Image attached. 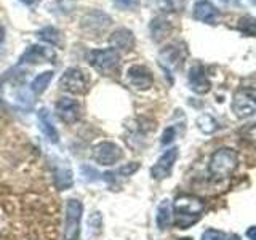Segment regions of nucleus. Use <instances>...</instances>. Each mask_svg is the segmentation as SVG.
<instances>
[{
  "label": "nucleus",
  "instance_id": "obj_1",
  "mask_svg": "<svg viewBox=\"0 0 256 240\" xmlns=\"http://www.w3.org/2000/svg\"><path fill=\"white\" fill-rule=\"evenodd\" d=\"M173 210L176 214V226L180 229H188L200 220L205 210V202L196 196L181 194L174 198Z\"/></svg>",
  "mask_w": 256,
  "mask_h": 240
},
{
  "label": "nucleus",
  "instance_id": "obj_2",
  "mask_svg": "<svg viewBox=\"0 0 256 240\" xmlns=\"http://www.w3.org/2000/svg\"><path fill=\"white\" fill-rule=\"evenodd\" d=\"M237 165H238L237 152L230 148H221L212 154L210 164H208V172H210V176L214 181H222L228 180L236 172Z\"/></svg>",
  "mask_w": 256,
  "mask_h": 240
},
{
  "label": "nucleus",
  "instance_id": "obj_3",
  "mask_svg": "<svg viewBox=\"0 0 256 240\" xmlns=\"http://www.w3.org/2000/svg\"><path fill=\"white\" fill-rule=\"evenodd\" d=\"M60 86L72 94H85L90 88V77L80 68H69L60 78Z\"/></svg>",
  "mask_w": 256,
  "mask_h": 240
},
{
  "label": "nucleus",
  "instance_id": "obj_4",
  "mask_svg": "<svg viewBox=\"0 0 256 240\" xmlns=\"http://www.w3.org/2000/svg\"><path fill=\"white\" fill-rule=\"evenodd\" d=\"M82 213V202L78 198H69L66 204V216H64V238L66 240H78Z\"/></svg>",
  "mask_w": 256,
  "mask_h": 240
},
{
  "label": "nucleus",
  "instance_id": "obj_5",
  "mask_svg": "<svg viewBox=\"0 0 256 240\" xmlns=\"http://www.w3.org/2000/svg\"><path fill=\"white\" fill-rule=\"evenodd\" d=\"M88 62L101 72V74H112L120 64V54L114 48H104V50H92L88 53Z\"/></svg>",
  "mask_w": 256,
  "mask_h": 240
},
{
  "label": "nucleus",
  "instance_id": "obj_6",
  "mask_svg": "<svg viewBox=\"0 0 256 240\" xmlns=\"http://www.w3.org/2000/svg\"><path fill=\"white\" fill-rule=\"evenodd\" d=\"M232 110L236 112L238 118H248L256 112V101H254V88L244 86L234 93L232 98Z\"/></svg>",
  "mask_w": 256,
  "mask_h": 240
},
{
  "label": "nucleus",
  "instance_id": "obj_7",
  "mask_svg": "<svg viewBox=\"0 0 256 240\" xmlns=\"http://www.w3.org/2000/svg\"><path fill=\"white\" fill-rule=\"evenodd\" d=\"M124 157V150L120 149L117 144L114 142H109V141H104L100 142L98 146L93 149V158L96 164L100 165H116L117 162H120Z\"/></svg>",
  "mask_w": 256,
  "mask_h": 240
},
{
  "label": "nucleus",
  "instance_id": "obj_8",
  "mask_svg": "<svg viewBox=\"0 0 256 240\" xmlns=\"http://www.w3.org/2000/svg\"><path fill=\"white\" fill-rule=\"evenodd\" d=\"M178 148H172V149H166L162 156L158 157V160L154 164V166L150 168V176L157 181H162L165 178H168L173 170V166L178 160Z\"/></svg>",
  "mask_w": 256,
  "mask_h": 240
},
{
  "label": "nucleus",
  "instance_id": "obj_9",
  "mask_svg": "<svg viewBox=\"0 0 256 240\" xmlns=\"http://www.w3.org/2000/svg\"><path fill=\"white\" fill-rule=\"evenodd\" d=\"M54 109H56V116L60 117L61 122L68 124V125L76 124L80 118V116H82V108H80V104L76 100L68 98V96L60 98L58 102H56Z\"/></svg>",
  "mask_w": 256,
  "mask_h": 240
},
{
  "label": "nucleus",
  "instance_id": "obj_10",
  "mask_svg": "<svg viewBox=\"0 0 256 240\" xmlns=\"http://www.w3.org/2000/svg\"><path fill=\"white\" fill-rule=\"evenodd\" d=\"M126 82L136 90H149L154 85V77H152L150 70L146 66L134 64L126 70Z\"/></svg>",
  "mask_w": 256,
  "mask_h": 240
},
{
  "label": "nucleus",
  "instance_id": "obj_11",
  "mask_svg": "<svg viewBox=\"0 0 256 240\" xmlns=\"http://www.w3.org/2000/svg\"><path fill=\"white\" fill-rule=\"evenodd\" d=\"M54 60V52L52 48H46L44 45H30L29 48H26V52L21 54L20 58V66L21 64H36V62H45V61H52Z\"/></svg>",
  "mask_w": 256,
  "mask_h": 240
},
{
  "label": "nucleus",
  "instance_id": "obj_12",
  "mask_svg": "<svg viewBox=\"0 0 256 240\" xmlns=\"http://www.w3.org/2000/svg\"><path fill=\"white\" fill-rule=\"evenodd\" d=\"M53 180L56 188L60 190H66L72 186L74 182V178H72V170L70 166L68 165L66 160H60V158H54V164H53Z\"/></svg>",
  "mask_w": 256,
  "mask_h": 240
},
{
  "label": "nucleus",
  "instance_id": "obj_13",
  "mask_svg": "<svg viewBox=\"0 0 256 240\" xmlns=\"http://www.w3.org/2000/svg\"><path fill=\"white\" fill-rule=\"evenodd\" d=\"M189 86L192 92L198 94H205L210 92V78L206 77V72L202 66H194L189 70Z\"/></svg>",
  "mask_w": 256,
  "mask_h": 240
},
{
  "label": "nucleus",
  "instance_id": "obj_14",
  "mask_svg": "<svg viewBox=\"0 0 256 240\" xmlns=\"http://www.w3.org/2000/svg\"><path fill=\"white\" fill-rule=\"evenodd\" d=\"M109 44L114 50H124V52H130L134 46V36L130 29L120 28L114 30L109 37Z\"/></svg>",
  "mask_w": 256,
  "mask_h": 240
},
{
  "label": "nucleus",
  "instance_id": "obj_15",
  "mask_svg": "<svg viewBox=\"0 0 256 240\" xmlns=\"http://www.w3.org/2000/svg\"><path fill=\"white\" fill-rule=\"evenodd\" d=\"M184 56H186V50L180 46V44H174V45H168L165 50H162L160 53V64L166 68H176V66H181Z\"/></svg>",
  "mask_w": 256,
  "mask_h": 240
},
{
  "label": "nucleus",
  "instance_id": "obj_16",
  "mask_svg": "<svg viewBox=\"0 0 256 240\" xmlns=\"http://www.w3.org/2000/svg\"><path fill=\"white\" fill-rule=\"evenodd\" d=\"M37 120H38V126H40V130H42V133L45 134V138L56 144L60 141V133L58 130H56V126L53 124V120H52V116H50V112H48V109H40L38 110V114H37Z\"/></svg>",
  "mask_w": 256,
  "mask_h": 240
},
{
  "label": "nucleus",
  "instance_id": "obj_17",
  "mask_svg": "<svg viewBox=\"0 0 256 240\" xmlns=\"http://www.w3.org/2000/svg\"><path fill=\"white\" fill-rule=\"evenodd\" d=\"M218 8H216L212 2L208 0H198V2L194 5V18L197 21H202V22H208V24H213L218 18Z\"/></svg>",
  "mask_w": 256,
  "mask_h": 240
},
{
  "label": "nucleus",
  "instance_id": "obj_18",
  "mask_svg": "<svg viewBox=\"0 0 256 240\" xmlns=\"http://www.w3.org/2000/svg\"><path fill=\"white\" fill-rule=\"evenodd\" d=\"M109 24H110V18L106 13H101V12H92L82 20V28L88 32H94V29L98 32L104 30Z\"/></svg>",
  "mask_w": 256,
  "mask_h": 240
},
{
  "label": "nucleus",
  "instance_id": "obj_19",
  "mask_svg": "<svg viewBox=\"0 0 256 240\" xmlns=\"http://www.w3.org/2000/svg\"><path fill=\"white\" fill-rule=\"evenodd\" d=\"M138 168H140L138 162H132V164H128V165H124V166L117 168V170H114V172L104 173L102 180L108 181L109 184H117L118 181H125V180L130 178L133 173L138 172Z\"/></svg>",
  "mask_w": 256,
  "mask_h": 240
},
{
  "label": "nucleus",
  "instance_id": "obj_20",
  "mask_svg": "<svg viewBox=\"0 0 256 240\" xmlns=\"http://www.w3.org/2000/svg\"><path fill=\"white\" fill-rule=\"evenodd\" d=\"M172 221H173V213H172V205H170V200H162L157 208V216H156V222H157V228L160 230H165L172 226Z\"/></svg>",
  "mask_w": 256,
  "mask_h": 240
},
{
  "label": "nucleus",
  "instance_id": "obj_21",
  "mask_svg": "<svg viewBox=\"0 0 256 240\" xmlns=\"http://www.w3.org/2000/svg\"><path fill=\"white\" fill-rule=\"evenodd\" d=\"M37 37H38L40 40H44V42L53 45V46H62V44H64L61 32H60L58 29H56V28H52V26L40 29V30L37 32Z\"/></svg>",
  "mask_w": 256,
  "mask_h": 240
},
{
  "label": "nucleus",
  "instance_id": "obj_22",
  "mask_svg": "<svg viewBox=\"0 0 256 240\" xmlns=\"http://www.w3.org/2000/svg\"><path fill=\"white\" fill-rule=\"evenodd\" d=\"M172 30V24L170 21H166L164 18H156L152 20L150 22V34H152V38L158 42V40H162L168 32Z\"/></svg>",
  "mask_w": 256,
  "mask_h": 240
},
{
  "label": "nucleus",
  "instance_id": "obj_23",
  "mask_svg": "<svg viewBox=\"0 0 256 240\" xmlns=\"http://www.w3.org/2000/svg\"><path fill=\"white\" fill-rule=\"evenodd\" d=\"M52 80H53V70H45V72L38 74L34 80H32L30 90L34 92L36 94H42L48 88V85H50Z\"/></svg>",
  "mask_w": 256,
  "mask_h": 240
},
{
  "label": "nucleus",
  "instance_id": "obj_24",
  "mask_svg": "<svg viewBox=\"0 0 256 240\" xmlns=\"http://www.w3.org/2000/svg\"><path fill=\"white\" fill-rule=\"evenodd\" d=\"M156 8L164 13H176L184 8V0H156Z\"/></svg>",
  "mask_w": 256,
  "mask_h": 240
},
{
  "label": "nucleus",
  "instance_id": "obj_25",
  "mask_svg": "<svg viewBox=\"0 0 256 240\" xmlns=\"http://www.w3.org/2000/svg\"><path fill=\"white\" fill-rule=\"evenodd\" d=\"M197 126H198L200 132L210 134V133H214L216 130H218V122H216L210 114H204L197 118Z\"/></svg>",
  "mask_w": 256,
  "mask_h": 240
},
{
  "label": "nucleus",
  "instance_id": "obj_26",
  "mask_svg": "<svg viewBox=\"0 0 256 240\" xmlns=\"http://www.w3.org/2000/svg\"><path fill=\"white\" fill-rule=\"evenodd\" d=\"M238 29L244 32V34L253 37L254 36V18L252 16H245L238 21Z\"/></svg>",
  "mask_w": 256,
  "mask_h": 240
},
{
  "label": "nucleus",
  "instance_id": "obj_27",
  "mask_svg": "<svg viewBox=\"0 0 256 240\" xmlns=\"http://www.w3.org/2000/svg\"><path fill=\"white\" fill-rule=\"evenodd\" d=\"M16 102L21 104L22 102V108H30L32 106V96L28 90H21L18 94H16Z\"/></svg>",
  "mask_w": 256,
  "mask_h": 240
},
{
  "label": "nucleus",
  "instance_id": "obj_28",
  "mask_svg": "<svg viewBox=\"0 0 256 240\" xmlns=\"http://www.w3.org/2000/svg\"><path fill=\"white\" fill-rule=\"evenodd\" d=\"M176 133H178V130H176V126H168L166 130L164 132V134H162V146H166V144H170V142H173L174 141V138H176Z\"/></svg>",
  "mask_w": 256,
  "mask_h": 240
},
{
  "label": "nucleus",
  "instance_id": "obj_29",
  "mask_svg": "<svg viewBox=\"0 0 256 240\" xmlns=\"http://www.w3.org/2000/svg\"><path fill=\"white\" fill-rule=\"evenodd\" d=\"M202 240H224V234L214 229H206L202 234Z\"/></svg>",
  "mask_w": 256,
  "mask_h": 240
},
{
  "label": "nucleus",
  "instance_id": "obj_30",
  "mask_svg": "<svg viewBox=\"0 0 256 240\" xmlns=\"http://www.w3.org/2000/svg\"><path fill=\"white\" fill-rule=\"evenodd\" d=\"M120 8H133L138 0H114Z\"/></svg>",
  "mask_w": 256,
  "mask_h": 240
},
{
  "label": "nucleus",
  "instance_id": "obj_31",
  "mask_svg": "<svg viewBox=\"0 0 256 240\" xmlns=\"http://www.w3.org/2000/svg\"><path fill=\"white\" fill-rule=\"evenodd\" d=\"M248 237H250V240H254V228H250V230H248Z\"/></svg>",
  "mask_w": 256,
  "mask_h": 240
},
{
  "label": "nucleus",
  "instance_id": "obj_32",
  "mask_svg": "<svg viewBox=\"0 0 256 240\" xmlns=\"http://www.w3.org/2000/svg\"><path fill=\"white\" fill-rule=\"evenodd\" d=\"M21 2H22V4H26V5H30V4H34L36 0H21Z\"/></svg>",
  "mask_w": 256,
  "mask_h": 240
},
{
  "label": "nucleus",
  "instance_id": "obj_33",
  "mask_svg": "<svg viewBox=\"0 0 256 240\" xmlns=\"http://www.w3.org/2000/svg\"><path fill=\"white\" fill-rule=\"evenodd\" d=\"M2 40H4V28L0 26V42H2Z\"/></svg>",
  "mask_w": 256,
  "mask_h": 240
},
{
  "label": "nucleus",
  "instance_id": "obj_34",
  "mask_svg": "<svg viewBox=\"0 0 256 240\" xmlns=\"http://www.w3.org/2000/svg\"><path fill=\"white\" fill-rule=\"evenodd\" d=\"M229 240H240V237H238V236H232Z\"/></svg>",
  "mask_w": 256,
  "mask_h": 240
},
{
  "label": "nucleus",
  "instance_id": "obj_35",
  "mask_svg": "<svg viewBox=\"0 0 256 240\" xmlns=\"http://www.w3.org/2000/svg\"><path fill=\"white\" fill-rule=\"evenodd\" d=\"M178 240H192V238H178Z\"/></svg>",
  "mask_w": 256,
  "mask_h": 240
}]
</instances>
